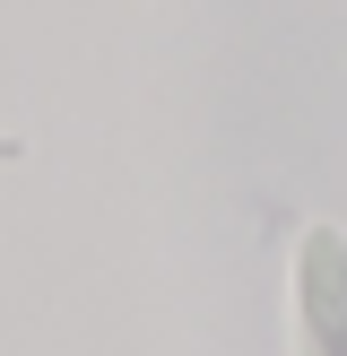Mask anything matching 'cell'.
Listing matches in <instances>:
<instances>
[{"instance_id":"cell-1","label":"cell","mask_w":347,"mask_h":356,"mask_svg":"<svg viewBox=\"0 0 347 356\" xmlns=\"http://www.w3.org/2000/svg\"><path fill=\"white\" fill-rule=\"evenodd\" d=\"M295 356H347V235L330 218L295 243Z\"/></svg>"}]
</instances>
